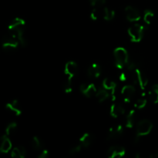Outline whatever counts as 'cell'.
<instances>
[{
	"instance_id": "cell-7",
	"label": "cell",
	"mask_w": 158,
	"mask_h": 158,
	"mask_svg": "<svg viewBox=\"0 0 158 158\" xmlns=\"http://www.w3.org/2000/svg\"><path fill=\"white\" fill-rule=\"evenodd\" d=\"M136 94V87L134 85H125L121 89V95L125 103H131L134 100Z\"/></svg>"
},
{
	"instance_id": "cell-6",
	"label": "cell",
	"mask_w": 158,
	"mask_h": 158,
	"mask_svg": "<svg viewBox=\"0 0 158 158\" xmlns=\"http://www.w3.org/2000/svg\"><path fill=\"white\" fill-rule=\"evenodd\" d=\"M124 13L127 20L131 23H137L141 19L140 11L134 6H127L124 9Z\"/></svg>"
},
{
	"instance_id": "cell-32",
	"label": "cell",
	"mask_w": 158,
	"mask_h": 158,
	"mask_svg": "<svg viewBox=\"0 0 158 158\" xmlns=\"http://www.w3.org/2000/svg\"><path fill=\"white\" fill-rule=\"evenodd\" d=\"M49 156V152L47 149H45V148H43V149L40 151V154H39L38 157L39 158H47Z\"/></svg>"
},
{
	"instance_id": "cell-13",
	"label": "cell",
	"mask_w": 158,
	"mask_h": 158,
	"mask_svg": "<svg viewBox=\"0 0 158 158\" xmlns=\"http://www.w3.org/2000/svg\"><path fill=\"white\" fill-rule=\"evenodd\" d=\"M80 90L85 97L89 98V97L96 95L97 88L94 83H83L80 86Z\"/></svg>"
},
{
	"instance_id": "cell-28",
	"label": "cell",
	"mask_w": 158,
	"mask_h": 158,
	"mask_svg": "<svg viewBox=\"0 0 158 158\" xmlns=\"http://www.w3.org/2000/svg\"><path fill=\"white\" fill-rule=\"evenodd\" d=\"M17 123L15 122H11L6 126V134L7 136H11L16 131Z\"/></svg>"
},
{
	"instance_id": "cell-8",
	"label": "cell",
	"mask_w": 158,
	"mask_h": 158,
	"mask_svg": "<svg viewBox=\"0 0 158 158\" xmlns=\"http://www.w3.org/2000/svg\"><path fill=\"white\" fill-rule=\"evenodd\" d=\"M125 112H126L125 108L121 103L116 100L113 101V103L110 106V114L113 118H119L124 115Z\"/></svg>"
},
{
	"instance_id": "cell-23",
	"label": "cell",
	"mask_w": 158,
	"mask_h": 158,
	"mask_svg": "<svg viewBox=\"0 0 158 158\" xmlns=\"http://www.w3.org/2000/svg\"><path fill=\"white\" fill-rule=\"evenodd\" d=\"M31 145L34 151H40L43 148V142L41 139L37 136H34L31 140Z\"/></svg>"
},
{
	"instance_id": "cell-20",
	"label": "cell",
	"mask_w": 158,
	"mask_h": 158,
	"mask_svg": "<svg viewBox=\"0 0 158 158\" xmlns=\"http://www.w3.org/2000/svg\"><path fill=\"white\" fill-rule=\"evenodd\" d=\"M26 156V149L23 146L14 148L11 151V157L13 158H24Z\"/></svg>"
},
{
	"instance_id": "cell-34",
	"label": "cell",
	"mask_w": 158,
	"mask_h": 158,
	"mask_svg": "<svg viewBox=\"0 0 158 158\" xmlns=\"http://www.w3.org/2000/svg\"><path fill=\"white\" fill-rule=\"evenodd\" d=\"M119 78H120V80L122 82H124L126 81L127 80V73L124 72H121L120 74V77H119Z\"/></svg>"
},
{
	"instance_id": "cell-26",
	"label": "cell",
	"mask_w": 158,
	"mask_h": 158,
	"mask_svg": "<svg viewBox=\"0 0 158 158\" xmlns=\"http://www.w3.org/2000/svg\"><path fill=\"white\" fill-rule=\"evenodd\" d=\"M147 103H148V100H147V99H145L143 97V96H142L140 98L137 99L135 100V102L134 103V106L135 109L141 110L143 109L147 106Z\"/></svg>"
},
{
	"instance_id": "cell-5",
	"label": "cell",
	"mask_w": 158,
	"mask_h": 158,
	"mask_svg": "<svg viewBox=\"0 0 158 158\" xmlns=\"http://www.w3.org/2000/svg\"><path fill=\"white\" fill-rule=\"evenodd\" d=\"M145 27L140 23H135L128 28V35L133 43H140L143 38Z\"/></svg>"
},
{
	"instance_id": "cell-11",
	"label": "cell",
	"mask_w": 158,
	"mask_h": 158,
	"mask_svg": "<svg viewBox=\"0 0 158 158\" xmlns=\"http://www.w3.org/2000/svg\"><path fill=\"white\" fill-rule=\"evenodd\" d=\"M106 154L109 158L123 157L126 154V149L122 146H112L107 150Z\"/></svg>"
},
{
	"instance_id": "cell-21",
	"label": "cell",
	"mask_w": 158,
	"mask_h": 158,
	"mask_svg": "<svg viewBox=\"0 0 158 158\" xmlns=\"http://www.w3.org/2000/svg\"><path fill=\"white\" fill-rule=\"evenodd\" d=\"M148 97L151 103L154 104L158 103V84H154L151 86V89L148 92Z\"/></svg>"
},
{
	"instance_id": "cell-3",
	"label": "cell",
	"mask_w": 158,
	"mask_h": 158,
	"mask_svg": "<svg viewBox=\"0 0 158 158\" xmlns=\"http://www.w3.org/2000/svg\"><path fill=\"white\" fill-rule=\"evenodd\" d=\"M153 127H154V125L151 120H148V119H143V120H140L137 123V129H136V134H136V137L134 138L135 143L138 142L141 137H145V136L151 134Z\"/></svg>"
},
{
	"instance_id": "cell-29",
	"label": "cell",
	"mask_w": 158,
	"mask_h": 158,
	"mask_svg": "<svg viewBox=\"0 0 158 158\" xmlns=\"http://www.w3.org/2000/svg\"><path fill=\"white\" fill-rule=\"evenodd\" d=\"M89 2L92 7L99 9L103 7V6L106 4V0H89Z\"/></svg>"
},
{
	"instance_id": "cell-35",
	"label": "cell",
	"mask_w": 158,
	"mask_h": 158,
	"mask_svg": "<svg viewBox=\"0 0 158 158\" xmlns=\"http://www.w3.org/2000/svg\"><path fill=\"white\" fill-rule=\"evenodd\" d=\"M149 158H158V149L154 150L152 152L149 153Z\"/></svg>"
},
{
	"instance_id": "cell-30",
	"label": "cell",
	"mask_w": 158,
	"mask_h": 158,
	"mask_svg": "<svg viewBox=\"0 0 158 158\" xmlns=\"http://www.w3.org/2000/svg\"><path fill=\"white\" fill-rule=\"evenodd\" d=\"M83 148L81 146V144H80V143H79V144H76V145H74V146H73L72 148L69 150V152L68 153H69V155H71V156L76 155V154H79V153L82 151V149H83Z\"/></svg>"
},
{
	"instance_id": "cell-19",
	"label": "cell",
	"mask_w": 158,
	"mask_h": 158,
	"mask_svg": "<svg viewBox=\"0 0 158 158\" xmlns=\"http://www.w3.org/2000/svg\"><path fill=\"white\" fill-rule=\"evenodd\" d=\"M136 120V110L135 109H132L128 112L126 117V122L125 126L127 128H133L135 125Z\"/></svg>"
},
{
	"instance_id": "cell-10",
	"label": "cell",
	"mask_w": 158,
	"mask_h": 158,
	"mask_svg": "<svg viewBox=\"0 0 158 158\" xmlns=\"http://www.w3.org/2000/svg\"><path fill=\"white\" fill-rule=\"evenodd\" d=\"M79 70L77 63L74 61H68L64 66V73L66 77L73 79L75 77Z\"/></svg>"
},
{
	"instance_id": "cell-1",
	"label": "cell",
	"mask_w": 158,
	"mask_h": 158,
	"mask_svg": "<svg viewBox=\"0 0 158 158\" xmlns=\"http://www.w3.org/2000/svg\"><path fill=\"white\" fill-rule=\"evenodd\" d=\"M114 59L116 67L118 69H123L127 65L130 55L125 48L117 47L114 50Z\"/></svg>"
},
{
	"instance_id": "cell-15",
	"label": "cell",
	"mask_w": 158,
	"mask_h": 158,
	"mask_svg": "<svg viewBox=\"0 0 158 158\" xmlns=\"http://www.w3.org/2000/svg\"><path fill=\"white\" fill-rule=\"evenodd\" d=\"M102 69L101 66H100V64L97 63H94L90 65V66L88 67L87 69V76L88 77H89L90 79H96L99 78L101 75Z\"/></svg>"
},
{
	"instance_id": "cell-18",
	"label": "cell",
	"mask_w": 158,
	"mask_h": 158,
	"mask_svg": "<svg viewBox=\"0 0 158 158\" xmlns=\"http://www.w3.org/2000/svg\"><path fill=\"white\" fill-rule=\"evenodd\" d=\"M95 97L100 103H103L106 100L110 98V93L103 87H100L97 89Z\"/></svg>"
},
{
	"instance_id": "cell-31",
	"label": "cell",
	"mask_w": 158,
	"mask_h": 158,
	"mask_svg": "<svg viewBox=\"0 0 158 158\" xmlns=\"http://www.w3.org/2000/svg\"><path fill=\"white\" fill-rule=\"evenodd\" d=\"M100 15H102V12H100L99 8H94L90 12V19L94 21H97L99 19Z\"/></svg>"
},
{
	"instance_id": "cell-14",
	"label": "cell",
	"mask_w": 158,
	"mask_h": 158,
	"mask_svg": "<svg viewBox=\"0 0 158 158\" xmlns=\"http://www.w3.org/2000/svg\"><path fill=\"white\" fill-rule=\"evenodd\" d=\"M12 147V143L9 136L5 134L0 137V153L1 154H7L11 151Z\"/></svg>"
},
{
	"instance_id": "cell-2",
	"label": "cell",
	"mask_w": 158,
	"mask_h": 158,
	"mask_svg": "<svg viewBox=\"0 0 158 158\" xmlns=\"http://www.w3.org/2000/svg\"><path fill=\"white\" fill-rule=\"evenodd\" d=\"M131 73V80L134 86L139 87L141 91L144 92L148 84V78L146 74L140 67L136 68Z\"/></svg>"
},
{
	"instance_id": "cell-22",
	"label": "cell",
	"mask_w": 158,
	"mask_h": 158,
	"mask_svg": "<svg viewBox=\"0 0 158 158\" xmlns=\"http://www.w3.org/2000/svg\"><path fill=\"white\" fill-rule=\"evenodd\" d=\"M25 23H25V20L23 19L17 17V18H15L11 21V23L8 26V29L9 30H13V29H17V28L23 27V26H25Z\"/></svg>"
},
{
	"instance_id": "cell-24",
	"label": "cell",
	"mask_w": 158,
	"mask_h": 158,
	"mask_svg": "<svg viewBox=\"0 0 158 158\" xmlns=\"http://www.w3.org/2000/svg\"><path fill=\"white\" fill-rule=\"evenodd\" d=\"M115 11L113 9H109L108 7H104L103 9V12H102V16L104 19L106 21H111L115 17Z\"/></svg>"
},
{
	"instance_id": "cell-33",
	"label": "cell",
	"mask_w": 158,
	"mask_h": 158,
	"mask_svg": "<svg viewBox=\"0 0 158 158\" xmlns=\"http://www.w3.org/2000/svg\"><path fill=\"white\" fill-rule=\"evenodd\" d=\"M136 158H149V153L147 151H140L135 154Z\"/></svg>"
},
{
	"instance_id": "cell-12",
	"label": "cell",
	"mask_w": 158,
	"mask_h": 158,
	"mask_svg": "<svg viewBox=\"0 0 158 158\" xmlns=\"http://www.w3.org/2000/svg\"><path fill=\"white\" fill-rule=\"evenodd\" d=\"M123 134V127L121 124H117L111 127L107 133V140H112L118 139Z\"/></svg>"
},
{
	"instance_id": "cell-16",
	"label": "cell",
	"mask_w": 158,
	"mask_h": 158,
	"mask_svg": "<svg viewBox=\"0 0 158 158\" xmlns=\"http://www.w3.org/2000/svg\"><path fill=\"white\" fill-rule=\"evenodd\" d=\"M6 107L8 110L11 111V112L13 113L16 116L21 115L22 113H23L21 106H20L19 103V101L17 100H13L12 101L6 103Z\"/></svg>"
},
{
	"instance_id": "cell-25",
	"label": "cell",
	"mask_w": 158,
	"mask_h": 158,
	"mask_svg": "<svg viewBox=\"0 0 158 158\" xmlns=\"http://www.w3.org/2000/svg\"><path fill=\"white\" fill-rule=\"evenodd\" d=\"M154 18V12H153L151 9H146V10L143 12V22L146 23L147 25L151 24V23L153 22Z\"/></svg>"
},
{
	"instance_id": "cell-4",
	"label": "cell",
	"mask_w": 158,
	"mask_h": 158,
	"mask_svg": "<svg viewBox=\"0 0 158 158\" xmlns=\"http://www.w3.org/2000/svg\"><path fill=\"white\" fill-rule=\"evenodd\" d=\"M19 45L16 35L12 31L9 30L7 33L5 34L2 38V46L6 51H12L16 49Z\"/></svg>"
},
{
	"instance_id": "cell-17",
	"label": "cell",
	"mask_w": 158,
	"mask_h": 158,
	"mask_svg": "<svg viewBox=\"0 0 158 158\" xmlns=\"http://www.w3.org/2000/svg\"><path fill=\"white\" fill-rule=\"evenodd\" d=\"M79 142L83 148H88L94 142V137L89 133H85L80 137Z\"/></svg>"
},
{
	"instance_id": "cell-9",
	"label": "cell",
	"mask_w": 158,
	"mask_h": 158,
	"mask_svg": "<svg viewBox=\"0 0 158 158\" xmlns=\"http://www.w3.org/2000/svg\"><path fill=\"white\" fill-rule=\"evenodd\" d=\"M102 87L106 89L110 93V98L112 101L116 100V89H117V83L110 78H105L102 83Z\"/></svg>"
},
{
	"instance_id": "cell-27",
	"label": "cell",
	"mask_w": 158,
	"mask_h": 158,
	"mask_svg": "<svg viewBox=\"0 0 158 158\" xmlns=\"http://www.w3.org/2000/svg\"><path fill=\"white\" fill-rule=\"evenodd\" d=\"M73 79L68 78V77H66V80H65L64 83H63V90L66 94H70L73 91Z\"/></svg>"
}]
</instances>
